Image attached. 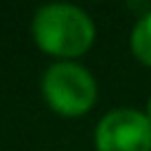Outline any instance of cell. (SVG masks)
Returning a JSON list of instances; mask_svg holds the SVG:
<instances>
[{
  "label": "cell",
  "mask_w": 151,
  "mask_h": 151,
  "mask_svg": "<svg viewBox=\"0 0 151 151\" xmlns=\"http://www.w3.org/2000/svg\"><path fill=\"white\" fill-rule=\"evenodd\" d=\"M42 94L61 116H83L97 99V83L87 68L73 61L52 64L42 76Z\"/></svg>",
  "instance_id": "2"
},
{
  "label": "cell",
  "mask_w": 151,
  "mask_h": 151,
  "mask_svg": "<svg viewBox=\"0 0 151 151\" xmlns=\"http://www.w3.org/2000/svg\"><path fill=\"white\" fill-rule=\"evenodd\" d=\"M146 116H149V120H151V99H149V106H146Z\"/></svg>",
  "instance_id": "5"
},
{
  "label": "cell",
  "mask_w": 151,
  "mask_h": 151,
  "mask_svg": "<svg viewBox=\"0 0 151 151\" xmlns=\"http://www.w3.org/2000/svg\"><path fill=\"white\" fill-rule=\"evenodd\" d=\"M97 151H151V120L134 109L109 111L94 132Z\"/></svg>",
  "instance_id": "3"
},
{
  "label": "cell",
  "mask_w": 151,
  "mask_h": 151,
  "mask_svg": "<svg viewBox=\"0 0 151 151\" xmlns=\"http://www.w3.org/2000/svg\"><path fill=\"white\" fill-rule=\"evenodd\" d=\"M33 38L47 54L78 57L85 50H90L94 40V24L80 7L52 2L35 12Z\"/></svg>",
  "instance_id": "1"
},
{
  "label": "cell",
  "mask_w": 151,
  "mask_h": 151,
  "mask_svg": "<svg viewBox=\"0 0 151 151\" xmlns=\"http://www.w3.org/2000/svg\"><path fill=\"white\" fill-rule=\"evenodd\" d=\"M130 45H132L134 57H137L142 64L151 66V12H149L146 17H142V19L134 24Z\"/></svg>",
  "instance_id": "4"
}]
</instances>
